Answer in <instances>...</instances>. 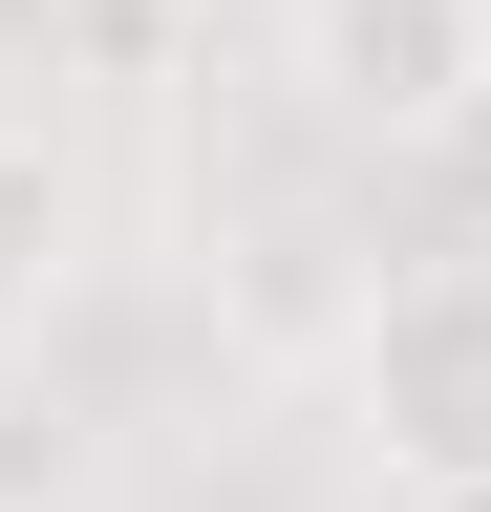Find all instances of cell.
Returning <instances> with one entry per match:
<instances>
[{"label":"cell","mask_w":491,"mask_h":512,"mask_svg":"<svg viewBox=\"0 0 491 512\" xmlns=\"http://www.w3.org/2000/svg\"><path fill=\"white\" fill-rule=\"evenodd\" d=\"M65 299H86V171H65V128L0 107V363H22Z\"/></svg>","instance_id":"3957f363"},{"label":"cell","mask_w":491,"mask_h":512,"mask_svg":"<svg viewBox=\"0 0 491 512\" xmlns=\"http://www.w3.org/2000/svg\"><path fill=\"white\" fill-rule=\"evenodd\" d=\"M342 427L385 491H491V235L385 256L342 299Z\"/></svg>","instance_id":"6da1fadb"},{"label":"cell","mask_w":491,"mask_h":512,"mask_svg":"<svg viewBox=\"0 0 491 512\" xmlns=\"http://www.w3.org/2000/svg\"><path fill=\"white\" fill-rule=\"evenodd\" d=\"M299 107L342 150H449L491 107V0H299Z\"/></svg>","instance_id":"7a4b0ae2"}]
</instances>
